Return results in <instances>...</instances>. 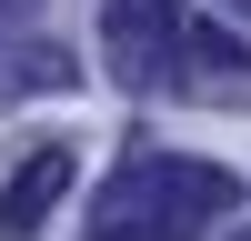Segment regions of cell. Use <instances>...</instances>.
Returning <instances> with one entry per match:
<instances>
[{
  "label": "cell",
  "mask_w": 251,
  "mask_h": 241,
  "mask_svg": "<svg viewBox=\"0 0 251 241\" xmlns=\"http://www.w3.org/2000/svg\"><path fill=\"white\" fill-rule=\"evenodd\" d=\"M241 211V181L221 161H181V151H141L100 181L91 241H201Z\"/></svg>",
  "instance_id": "1"
},
{
  "label": "cell",
  "mask_w": 251,
  "mask_h": 241,
  "mask_svg": "<svg viewBox=\"0 0 251 241\" xmlns=\"http://www.w3.org/2000/svg\"><path fill=\"white\" fill-rule=\"evenodd\" d=\"M71 181H80V161L60 151V141H40V151L0 181V241H40V231H50V211L71 201Z\"/></svg>",
  "instance_id": "2"
},
{
  "label": "cell",
  "mask_w": 251,
  "mask_h": 241,
  "mask_svg": "<svg viewBox=\"0 0 251 241\" xmlns=\"http://www.w3.org/2000/svg\"><path fill=\"white\" fill-rule=\"evenodd\" d=\"M100 60H111L121 80H151L161 71V10L151 0H111V10H100Z\"/></svg>",
  "instance_id": "3"
},
{
  "label": "cell",
  "mask_w": 251,
  "mask_h": 241,
  "mask_svg": "<svg viewBox=\"0 0 251 241\" xmlns=\"http://www.w3.org/2000/svg\"><path fill=\"white\" fill-rule=\"evenodd\" d=\"M181 50H191L201 71H241V50H231V30H181Z\"/></svg>",
  "instance_id": "4"
},
{
  "label": "cell",
  "mask_w": 251,
  "mask_h": 241,
  "mask_svg": "<svg viewBox=\"0 0 251 241\" xmlns=\"http://www.w3.org/2000/svg\"><path fill=\"white\" fill-rule=\"evenodd\" d=\"M30 10H40V0H0V40H10L20 20H30Z\"/></svg>",
  "instance_id": "5"
},
{
  "label": "cell",
  "mask_w": 251,
  "mask_h": 241,
  "mask_svg": "<svg viewBox=\"0 0 251 241\" xmlns=\"http://www.w3.org/2000/svg\"><path fill=\"white\" fill-rule=\"evenodd\" d=\"M151 10H161V20H181V0H151Z\"/></svg>",
  "instance_id": "6"
},
{
  "label": "cell",
  "mask_w": 251,
  "mask_h": 241,
  "mask_svg": "<svg viewBox=\"0 0 251 241\" xmlns=\"http://www.w3.org/2000/svg\"><path fill=\"white\" fill-rule=\"evenodd\" d=\"M231 10H251V0H231Z\"/></svg>",
  "instance_id": "7"
}]
</instances>
